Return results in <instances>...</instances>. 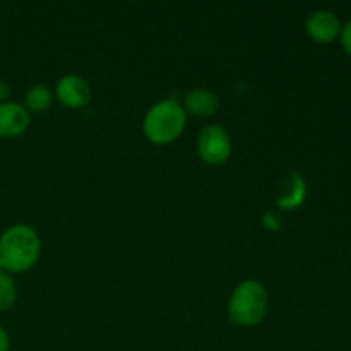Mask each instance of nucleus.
<instances>
[{
  "label": "nucleus",
  "mask_w": 351,
  "mask_h": 351,
  "mask_svg": "<svg viewBox=\"0 0 351 351\" xmlns=\"http://www.w3.org/2000/svg\"><path fill=\"white\" fill-rule=\"evenodd\" d=\"M41 240L27 225H12L0 235V267L5 273H26L36 264Z\"/></svg>",
  "instance_id": "obj_1"
},
{
  "label": "nucleus",
  "mask_w": 351,
  "mask_h": 351,
  "mask_svg": "<svg viewBox=\"0 0 351 351\" xmlns=\"http://www.w3.org/2000/svg\"><path fill=\"white\" fill-rule=\"evenodd\" d=\"M187 122L184 106L175 99H163L149 108L143 122V132L153 144H170L182 136Z\"/></svg>",
  "instance_id": "obj_2"
},
{
  "label": "nucleus",
  "mask_w": 351,
  "mask_h": 351,
  "mask_svg": "<svg viewBox=\"0 0 351 351\" xmlns=\"http://www.w3.org/2000/svg\"><path fill=\"white\" fill-rule=\"evenodd\" d=\"M267 311V291L263 283L245 280L239 283L230 297L228 315L237 326L250 328L259 324Z\"/></svg>",
  "instance_id": "obj_3"
},
{
  "label": "nucleus",
  "mask_w": 351,
  "mask_h": 351,
  "mask_svg": "<svg viewBox=\"0 0 351 351\" xmlns=\"http://www.w3.org/2000/svg\"><path fill=\"white\" fill-rule=\"evenodd\" d=\"M197 154L204 163L221 165L232 154V139L218 123H209L199 132Z\"/></svg>",
  "instance_id": "obj_4"
},
{
  "label": "nucleus",
  "mask_w": 351,
  "mask_h": 351,
  "mask_svg": "<svg viewBox=\"0 0 351 351\" xmlns=\"http://www.w3.org/2000/svg\"><path fill=\"white\" fill-rule=\"evenodd\" d=\"M55 96L67 108H82L91 101V86L84 77L75 74L64 75L55 86Z\"/></svg>",
  "instance_id": "obj_5"
},
{
  "label": "nucleus",
  "mask_w": 351,
  "mask_h": 351,
  "mask_svg": "<svg viewBox=\"0 0 351 351\" xmlns=\"http://www.w3.org/2000/svg\"><path fill=\"white\" fill-rule=\"evenodd\" d=\"M341 21L335 12L326 9H319L307 17L305 31L308 38L317 43H331L341 34Z\"/></svg>",
  "instance_id": "obj_6"
},
{
  "label": "nucleus",
  "mask_w": 351,
  "mask_h": 351,
  "mask_svg": "<svg viewBox=\"0 0 351 351\" xmlns=\"http://www.w3.org/2000/svg\"><path fill=\"white\" fill-rule=\"evenodd\" d=\"M31 123V113L26 106L16 101L0 103V139L17 137L27 130Z\"/></svg>",
  "instance_id": "obj_7"
},
{
  "label": "nucleus",
  "mask_w": 351,
  "mask_h": 351,
  "mask_svg": "<svg viewBox=\"0 0 351 351\" xmlns=\"http://www.w3.org/2000/svg\"><path fill=\"white\" fill-rule=\"evenodd\" d=\"M218 106V96L206 88L192 89V91H189L187 95H185L184 99L185 113H191V115L194 117H201V119L215 115Z\"/></svg>",
  "instance_id": "obj_8"
},
{
  "label": "nucleus",
  "mask_w": 351,
  "mask_h": 351,
  "mask_svg": "<svg viewBox=\"0 0 351 351\" xmlns=\"http://www.w3.org/2000/svg\"><path fill=\"white\" fill-rule=\"evenodd\" d=\"M53 101V93L48 86L34 84L27 89L26 98H24V106L29 113H41L50 108Z\"/></svg>",
  "instance_id": "obj_9"
},
{
  "label": "nucleus",
  "mask_w": 351,
  "mask_h": 351,
  "mask_svg": "<svg viewBox=\"0 0 351 351\" xmlns=\"http://www.w3.org/2000/svg\"><path fill=\"white\" fill-rule=\"evenodd\" d=\"M305 182L298 173H293L287 184V194L278 199V206L285 209H293L304 202L305 199Z\"/></svg>",
  "instance_id": "obj_10"
},
{
  "label": "nucleus",
  "mask_w": 351,
  "mask_h": 351,
  "mask_svg": "<svg viewBox=\"0 0 351 351\" xmlns=\"http://www.w3.org/2000/svg\"><path fill=\"white\" fill-rule=\"evenodd\" d=\"M17 300L16 281L9 273L0 271V311H7L12 307Z\"/></svg>",
  "instance_id": "obj_11"
},
{
  "label": "nucleus",
  "mask_w": 351,
  "mask_h": 351,
  "mask_svg": "<svg viewBox=\"0 0 351 351\" xmlns=\"http://www.w3.org/2000/svg\"><path fill=\"white\" fill-rule=\"evenodd\" d=\"M339 40H341V47L343 50L346 51V55L351 57V19L345 26L341 27V34H339Z\"/></svg>",
  "instance_id": "obj_12"
},
{
  "label": "nucleus",
  "mask_w": 351,
  "mask_h": 351,
  "mask_svg": "<svg viewBox=\"0 0 351 351\" xmlns=\"http://www.w3.org/2000/svg\"><path fill=\"white\" fill-rule=\"evenodd\" d=\"M10 96V86L5 79H0V103L9 101Z\"/></svg>",
  "instance_id": "obj_13"
},
{
  "label": "nucleus",
  "mask_w": 351,
  "mask_h": 351,
  "mask_svg": "<svg viewBox=\"0 0 351 351\" xmlns=\"http://www.w3.org/2000/svg\"><path fill=\"white\" fill-rule=\"evenodd\" d=\"M10 348V339L3 326H0V351H9Z\"/></svg>",
  "instance_id": "obj_14"
},
{
  "label": "nucleus",
  "mask_w": 351,
  "mask_h": 351,
  "mask_svg": "<svg viewBox=\"0 0 351 351\" xmlns=\"http://www.w3.org/2000/svg\"><path fill=\"white\" fill-rule=\"evenodd\" d=\"M0 271H3V269H2V267H0Z\"/></svg>",
  "instance_id": "obj_15"
}]
</instances>
